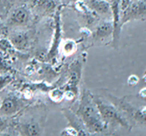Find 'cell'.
I'll return each mask as SVG.
<instances>
[{
  "label": "cell",
  "mask_w": 146,
  "mask_h": 136,
  "mask_svg": "<svg viewBox=\"0 0 146 136\" xmlns=\"http://www.w3.org/2000/svg\"><path fill=\"white\" fill-rule=\"evenodd\" d=\"M76 114L81 118L87 131L102 132L107 129V125L102 119L94 97L88 91H84L82 95Z\"/></svg>",
  "instance_id": "1"
},
{
  "label": "cell",
  "mask_w": 146,
  "mask_h": 136,
  "mask_svg": "<svg viewBox=\"0 0 146 136\" xmlns=\"http://www.w3.org/2000/svg\"><path fill=\"white\" fill-rule=\"evenodd\" d=\"M21 134L24 135H40L42 133L41 128L36 121H31L29 123L23 124L21 127Z\"/></svg>",
  "instance_id": "11"
},
{
  "label": "cell",
  "mask_w": 146,
  "mask_h": 136,
  "mask_svg": "<svg viewBox=\"0 0 146 136\" xmlns=\"http://www.w3.org/2000/svg\"><path fill=\"white\" fill-rule=\"evenodd\" d=\"M31 20V12L25 6L18 7L11 11L9 16L8 25L11 27H24Z\"/></svg>",
  "instance_id": "5"
},
{
  "label": "cell",
  "mask_w": 146,
  "mask_h": 136,
  "mask_svg": "<svg viewBox=\"0 0 146 136\" xmlns=\"http://www.w3.org/2000/svg\"><path fill=\"white\" fill-rule=\"evenodd\" d=\"M132 3V0H121V11H123L129 7V5Z\"/></svg>",
  "instance_id": "17"
},
{
  "label": "cell",
  "mask_w": 146,
  "mask_h": 136,
  "mask_svg": "<svg viewBox=\"0 0 146 136\" xmlns=\"http://www.w3.org/2000/svg\"><path fill=\"white\" fill-rule=\"evenodd\" d=\"M132 1H139V0H132Z\"/></svg>",
  "instance_id": "20"
},
{
  "label": "cell",
  "mask_w": 146,
  "mask_h": 136,
  "mask_svg": "<svg viewBox=\"0 0 146 136\" xmlns=\"http://www.w3.org/2000/svg\"><path fill=\"white\" fill-rule=\"evenodd\" d=\"M94 100L96 105L98 107V110L100 112V114L102 116V119L106 125L111 126H119L123 127V128L130 129V124L128 120L119 112L118 107L113 106L101 97H95Z\"/></svg>",
  "instance_id": "2"
},
{
  "label": "cell",
  "mask_w": 146,
  "mask_h": 136,
  "mask_svg": "<svg viewBox=\"0 0 146 136\" xmlns=\"http://www.w3.org/2000/svg\"><path fill=\"white\" fill-rule=\"evenodd\" d=\"M23 103L19 98L9 97L0 103V114L2 115H13L22 108Z\"/></svg>",
  "instance_id": "7"
},
{
  "label": "cell",
  "mask_w": 146,
  "mask_h": 136,
  "mask_svg": "<svg viewBox=\"0 0 146 136\" xmlns=\"http://www.w3.org/2000/svg\"><path fill=\"white\" fill-rule=\"evenodd\" d=\"M139 78L138 76H136V75H131V76L128 78V84H130V85H136L137 83L139 82Z\"/></svg>",
  "instance_id": "16"
},
{
  "label": "cell",
  "mask_w": 146,
  "mask_h": 136,
  "mask_svg": "<svg viewBox=\"0 0 146 136\" xmlns=\"http://www.w3.org/2000/svg\"><path fill=\"white\" fill-rule=\"evenodd\" d=\"M112 99L114 101V103L117 105V107L122 110L124 112H126L128 116L132 118L133 120H135L136 122H139L141 124H143V125H146V115L141 112V109L135 108V107L132 106L131 104L126 102L123 99H119V98L113 97Z\"/></svg>",
  "instance_id": "4"
},
{
  "label": "cell",
  "mask_w": 146,
  "mask_h": 136,
  "mask_svg": "<svg viewBox=\"0 0 146 136\" xmlns=\"http://www.w3.org/2000/svg\"><path fill=\"white\" fill-rule=\"evenodd\" d=\"M146 15V2L144 0L132 1L126 10L121 11V26L125 23L134 19L142 18Z\"/></svg>",
  "instance_id": "3"
},
{
  "label": "cell",
  "mask_w": 146,
  "mask_h": 136,
  "mask_svg": "<svg viewBox=\"0 0 146 136\" xmlns=\"http://www.w3.org/2000/svg\"><path fill=\"white\" fill-rule=\"evenodd\" d=\"M86 5L90 10L100 15H110L111 14L110 2L107 0H88Z\"/></svg>",
  "instance_id": "9"
},
{
  "label": "cell",
  "mask_w": 146,
  "mask_h": 136,
  "mask_svg": "<svg viewBox=\"0 0 146 136\" xmlns=\"http://www.w3.org/2000/svg\"><path fill=\"white\" fill-rule=\"evenodd\" d=\"M62 134H68V135H77L79 134L78 131H76L74 128H68V129H65V131L62 132Z\"/></svg>",
  "instance_id": "18"
},
{
  "label": "cell",
  "mask_w": 146,
  "mask_h": 136,
  "mask_svg": "<svg viewBox=\"0 0 146 136\" xmlns=\"http://www.w3.org/2000/svg\"><path fill=\"white\" fill-rule=\"evenodd\" d=\"M50 97L54 101H60L64 97V93L61 92L60 90H53L51 92Z\"/></svg>",
  "instance_id": "14"
},
{
  "label": "cell",
  "mask_w": 146,
  "mask_h": 136,
  "mask_svg": "<svg viewBox=\"0 0 146 136\" xmlns=\"http://www.w3.org/2000/svg\"><path fill=\"white\" fill-rule=\"evenodd\" d=\"M111 35H113V23L111 22H104L97 26L93 31V38L96 40L106 39Z\"/></svg>",
  "instance_id": "10"
},
{
  "label": "cell",
  "mask_w": 146,
  "mask_h": 136,
  "mask_svg": "<svg viewBox=\"0 0 146 136\" xmlns=\"http://www.w3.org/2000/svg\"><path fill=\"white\" fill-rule=\"evenodd\" d=\"M30 35L29 32L24 30L21 31H14L11 34L10 36V42L15 48L18 50H25L30 45Z\"/></svg>",
  "instance_id": "8"
},
{
  "label": "cell",
  "mask_w": 146,
  "mask_h": 136,
  "mask_svg": "<svg viewBox=\"0 0 146 136\" xmlns=\"http://www.w3.org/2000/svg\"><path fill=\"white\" fill-rule=\"evenodd\" d=\"M62 48H63L64 53L66 54V55H69V54L74 53V52L76 51L77 45H76L74 41H72V40H70V39H68L64 42V44L62 45Z\"/></svg>",
  "instance_id": "13"
},
{
  "label": "cell",
  "mask_w": 146,
  "mask_h": 136,
  "mask_svg": "<svg viewBox=\"0 0 146 136\" xmlns=\"http://www.w3.org/2000/svg\"><path fill=\"white\" fill-rule=\"evenodd\" d=\"M9 126V122L7 119H5V118H1L0 117V132L4 131L6 129L8 128Z\"/></svg>",
  "instance_id": "15"
},
{
  "label": "cell",
  "mask_w": 146,
  "mask_h": 136,
  "mask_svg": "<svg viewBox=\"0 0 146 136\" xmlns=\"http://www.w3.org/2000/svg\"><path fill=\"white\" fill-rule=\"evenodd\" d=\"M111 15L113 19V44L117 45L119 39V33H121V0H111Z\"/></svg>",
  "instance_id": "6"
},
{
  "label": "cell",
  "mask_w": 146,
  "mask_h": 136,
  "mask_svg": "<svg viewBox=\"0 0 146 136\" xmlns=\"http://www.w3.org/2000/svg\"><path fill=\"white\" fill-rule=\"evenodd\" d=\"M31 2H33V5L34 7L48 11L53 9L55 6L53 0H31Z\"/></svg>",
  "instance_id": "12"
},
{
  "label": "cell",
  "mask_w": 146,
  "mask_h": 136,
  "mask_svg": "<svg viewBox=\"0 0 146 136\" xmlns=\"http://www.w3.org/2000/svg\"><path fill=\"white\" fill-rule=\"evenodd\" d=\"M139 95H141V97L146 98V88H143L142 90H141V92H139Z\"/></svg>",
  "instance_id": "19"
}]
</instances>
